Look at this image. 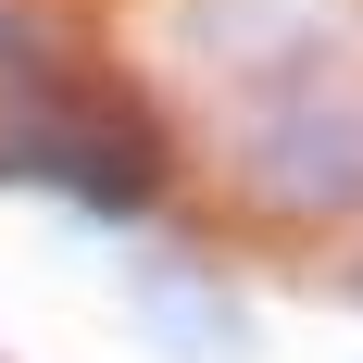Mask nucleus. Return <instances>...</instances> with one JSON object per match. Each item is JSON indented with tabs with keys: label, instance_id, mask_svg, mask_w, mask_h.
Returning <instances> with one entry per match:
<instances>
[{
	"label": "nucleus",
	"instance_id": "f257e3e1",
	"mask_svg": "<svg viewBox=\"0 0 363 363\" xmlns=\"http://www.w3.org/2000/svg\"><path fill=\"white\" fill-rule=\"evenodd\" d=\"M188 50L225 88V150L276 213L363 201V26L338 0H188Z\"/></svg>",
	"mask_w": 363,
	"mask_h": 363
},
{
	"label": "nucleus",
	"instance_id": "7ed1b4c3",
	"mask_svg": "<svg viewBox=\"0 0 363 363\" xmlns=\"http://www.w3.org/2000/svg\"><path fill=\"white\" fill-rule=\"evenodd\" d=\"M138 338L176 351V363H225V351H251V313H238L201 263H150L138 276Z\"/></svg>",
	"mask_w": 363,
	"mask_h": 363
},
{
	"label": "nucleus",
	"instance_id": "f03ea898",
	"mask_svg": "<svg viewBox=\"0 0 363 363\" xmlns=\"http://www.w3.org/2000/svg\"><path fill=\"white\" fill-rule=\"evenodd\" d=\"M0 176H38L88 201V213H150V138L113 125V113H50V125H13L0 138Z\"/></svg>",
	"mask_w": 363,
	"mask_h": 363
},
{
	"label": "nucleus",
	"instance_id": "20e7f679",
	"mask_svg": "<svg viewBox=\"0 0 363 363\" xmlns=\"http://www.w3.org/2000/svg\"><path fill=\"white\" fill-rule=\"evenodd\" d=\"M13 63H26V38H13V26H0V75H13Z\"/></svg>",
	"mask_w": 363,
	"mask_h": 363
}]
</instances>
